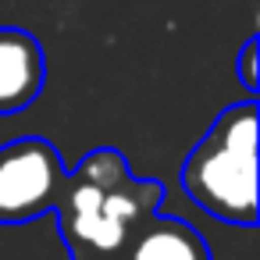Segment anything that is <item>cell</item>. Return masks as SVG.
Masks as SVG:
<instances>
[{"mask_svg": "<svg viewBox=\"0 0 260 260\" xmlns=\"http://www.w3.org/2000/svg\"><path fill=\"white\" fill-rule=\"evenodd\" d=\"M47 82V57L32 32L0 25V114L25 111Z\"/></svg>", "mask_w": 260, "mask_h": 260, "instance_id": "cell-4", "label": "cell"}, {"mask_svg": "<svg viewBox=\"0 0 260 260\" xmlns=\"http://www.w3.org/2000/svg\"><path fill=\"white\" fill-rule=\"evenodd\" d=\"M121 260H210V249L192 224L157 210L139 224Z\"/></svg>", "mask_w": 260, "mask_h": 260, "instance_id": "cell-5", "label": "cell"}, {"mask_svg": "<svg viewBox=\"0 0 260 260\" xmlns=\"http://www.w3.org/2000/svg\"><path fill=\"white\" fill-rule=\"evenodd\" d=\"M256 61H260V36H249L242 43V50H239V61H235V75H239V82H242V89L249 96H256V89H260V68H256Z\"/></svg>", "mask_w": 260, "mask_h": 260, "instance_id": "cell-6", "label": "cell"}, {"mask_svg": "<svg viewBox=\"0 0 260 260\" xmlns=\"http://www.w3.org/2000/svg\"><path fill=\"white\" fill-rule=\"evenodd\" d=\"M61 150L43 136H22L0 146V224L47 217L64 185Z\"/></svg>", "mask_w": 260, "mask_h": 260, "instance_id": "cell-3", "label": "cell"}, {"mask_svg": "<svg viewBox=\"0 0 260 260\" xmlns=\"http://www.w3.org/2000/svg\"><path fill=\"white\" fill-rule=\"evenodd\" d=\"M185 196L224 224H256V100L224 107L182 164Z\"/></svg>", "mask_w": 260, "mask_h": 260, "instance_id": "cell-2", "label": "cell"}, {"mask_svg": "<svg viewBox=\"0 0 260 260\" xmlns=\"http://www.w3.org/2000/svg\"><path fill=\"white\" fill-rule=\"evenodd\" d=\"M160 203L164 185L157 178H136L121 150L100 146L64 175L50 214L68 260H121L139 224Z\"/></svg>", "mask_w": 260, "mask_h": 260, "instance_id": "cell-1", "label": "cell"}]
</instances>
